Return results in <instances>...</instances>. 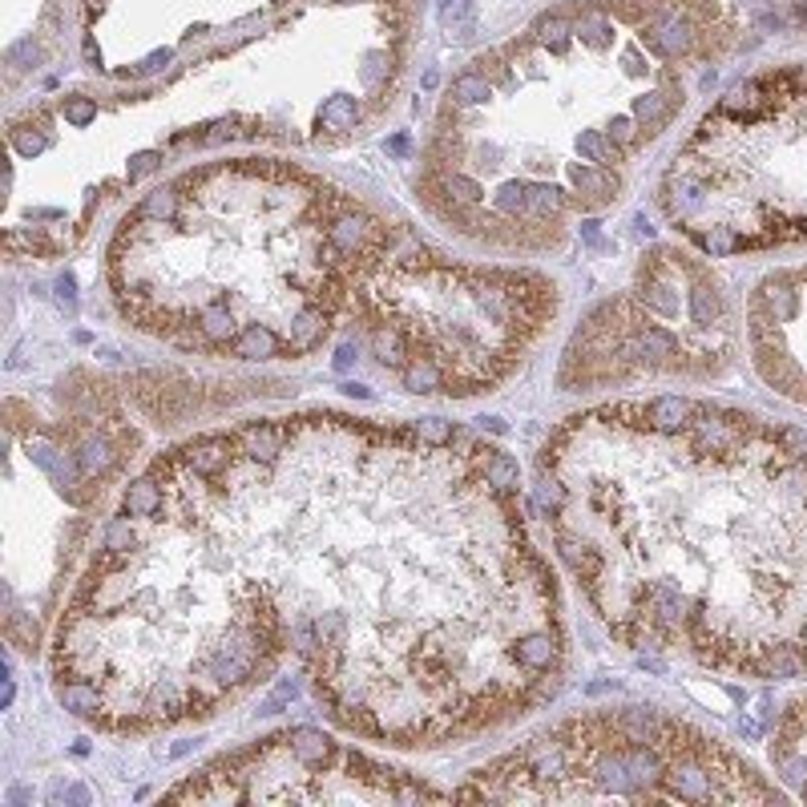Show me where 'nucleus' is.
<instances>
[{
  "label": "nucleus",
  "mask_w": 807,
  "mask_h": 807,
  "mask_svg": "<svg viewBox=\"0 0 807 807\" xmlns=\"http://www.w3.org/2000/svg\"><path fill=\"white\" fill-rule=\"evenodd\" d=\"M392 226L283 162H214L146 194L109 242L125 320L170 347L303 360L352 311Z\"/></svg>",
  "instance_id": "7ed1b4c3"
},
{
  "label": "nucleus",
  "mask_w": 807,
  "mask_h": 807,
  "mask_svg": "<svg viewBox=\"0 0 807 807\" xmlns=\"http://www.w3.org/2000/svg\"><path fill=\"white\" fill-rule=\"evenodd\" d=\"M182 803H440L448 791L352 751L323 731L295 727L250 743L166 791Z\"/></svg>",
  "instance_id": "1a4fd4ad"
},
{
  "label": "nucleus",
  "mask_w": 807,
  "mask_h": 807,
  "mask_svg": "<svg viewBox=\"0 0 807 807\" xmlns=\"http://www.w3.org/2000/svg\"><path fill=\"white\" fill-rule=\"evenodd\" d=\"M771 755H775V767L783 771V779L795 783L799 795L807 799V699L791 702Z\"/></svg>",
  "instance_id": "9b49d317"
},
{
  "label": "nucleus",
  "mask_w": 807,
  "mask_h": 807,
  "mask_svg": "<svg viewBox=\"0 0 807 807\" xmlns=\"http://www.w3.org/2000/svg\"><path fill=\"white\" fill-rule=\"evenodd\" d=\"M558 558L630 650L710 670L807 675V436L694 400L569 416L537 456Z\"/></svg>",
  "instance_id": "f03ea898"
},
{
  "label": "nucleus",
  "mask_w": 807,
  "mask_h": 807,
  "mask_svg": "<svg viewBox=\"0 0 807 807\" xmlns=\"http://www.w3.org/2000/svg\"><path fill=\"white\" fill-rule=\"evenodd\" d=\"M658 202L715 258L807 242V69L731 89L675 154Z\"/></svg>",
  "instance_id": "0eeeda50"
},
{
  "label": "nucleus",
  "mask_w": 807,
  "mask_h": 807,
  "mask_svg": "<svg viewBox=\"0 0 807 807\" xmlns=\"http://www.w3.org/2000/svg\"><path fill=\"white\" fill-rule=\"evenodd\" d=\"M731 355V315L707 266L678 250H654L630 299H613L577 331L566 384H610L642 372H719Z\"/></svg>",
  "instance_id": "6e6552de"
},
{
  "label": "nucleus",
  "mask_w": 807,
  "mask_h": 807,
  "mask_svg": "<svg viewBox=\"0 0 807 807\" xmlns=\"http://www.w3.org/2000/svg\"><path fill=\"white\" fill-rule=\"evenodd\" d=\"M150 469L271 597L339 727L436 747L558 694V586L493 444L323 412L198 436Z\"/></svg>",
  "instance_id": "f257e3e1"
},
{
  "label": "nucleus",
  "mask_w": 807,
  "mask_h": 807,
  "mask_svg": "<svg viewBox=\"0 0 807 807\" xmlns=\"http://www.w3.org/2000/svg\"><path fill=\"white\" fill-rule=\"evenodd\" d=\"M287 654L271 597L214 525L146 469L65 605L53 675L65 710L109 731H150L214 715Z\"/></svg>",
  "instance_id": "20e7f679"
},
{
  "label": "nucleus",
  "mask_w": 807,
  "mask_h": 807,
  "mask_svg": "<svg viewBox=\"0 0 807 807\" xmlns=\"http://www.w3.org/2000/svg\"><path fill=\"white\" fill-rule=\"evenodd\" d=\"M558 311V287L537 271L469 266L436 250H384L352 291L364 347L404 392H493Z\"/></svg>",
  "instance_id": "39448f33"
},
{
  "label": "nucleus",
  "mask_w": 807,
  "mask_h": 807,
  "mask_svg": "<svg viewBox=\"0 0 807 807\" xmlns=\"http://www.w3.org/2000/svg\"><path fill=\"white\" fill-rule=\"evenodd\" d=\"M456 799L493 803H771L747 759L654 707L574 715L472 771Z\"/></svg>",
  "instance_id": "423d86ee"
},
{
  "label": "nucleus",
  "mask_w": 807,
  "mask_h": 807,
  "mask_svg": "<svg viewBox=\"0 0 807 807\" xmlns=\"http://www.w3.org/2000/svg\"><path fill=\"white\" fill-rule=\"evenodd\" d=\"M755 368L787 400L807 404V271L767 275L747 311Z\"/></svg>",
  "instance_id": "9d476101"
}]
</instances>
